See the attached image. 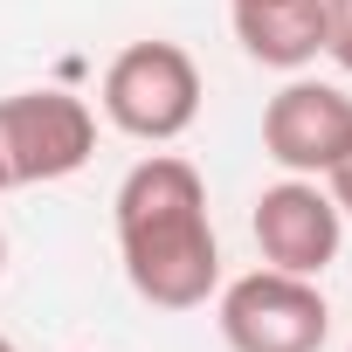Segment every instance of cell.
<instances>
[{
	"label": "cell",
	"instance_id": "obj_1",
	"mask_svg": "<svg viewBox=\"0 0 352 352\" xmlns=\"http://www.w3.org/2000/svg\"><path fill=\"white\" fill-rule=\"evenodd\" d=\"M118 256L152 311H201L221 290V242L208 214V180L180 152H152L118 180Z\"/></svg>",
	"mask_w": 352,
	"mask_h": 352
},
{
	"label": "cell",
	"instance_id": "obj_2",
	"mask_svg": "<svg viewBox=\"0 0 352 352\" xmlns=\"http://www.w3.org/2000/svg\"><path fill=\"white\" fill-rule=\"evenodd\" d=\"M97 104L124 138L173 145L201 118V69L180 42H131V49L111 56V69L97 83Z\"/></svg>",
	"mask_w": 352,
	"mask_h": 352
},
{
	"label": "cell",
	"instance_id": "obj_3",
	"mask_svg": "<svg viewBox=\"0 0 352 352\" xmlns=\"http://www.w3.org/2000/svg\"><path fill=\"white\" fill-rule=\"evenodd\" d=\"M221 338L228 352H318L331 338V304L318 276H290L263 263L221 290Z\"/></svg>",
	"mask_w": 352,
	"mask_h": 352
},
{
	"label": "cell",
	"instance_id": "obj_4",
	"mask_svg": "<svg viewBox=\"0 0 352 352\" xmlns=\"http://www.w3.org/2000/svg\"><path fill=\"white\" fill-rule=\"evenodd\" d=\"M0 152H8L14 187L69 180L97 152V111L69 90H14L0 97Z\"/></svg>",
	"mask_w": 352,
	"mask_h": 352
},
{
	"label": "cell",
	"instance_id": "obj_5",
	"mask_svg": "<svg viewBox=\"0 0 352 352\" xmlns=\"http://www.w3.org/2000/svg\"><path fill=\"white\" fill-rule=\"evenodd\" d=\"M256 249L270 270H290V276H324L338 263V242H345V214L338 201L324 194V180H304V173H290V180L263 187L256 194Z\"/></svg>",
	"mask_w": 352,
	"mask_h": 352
},
{
	"label": "cell",
	"instance_id": "obj_6",
	"mask_svg": "<svg viewBox=\"0 0 352 352\" xmlns=\"http://www.w3.org/2000/svg\"><path fill=\"white\" fill-rule=\"evenodd\" d=\"M345 145H352V97H345L338 83L290 76V83L263 104V152H270L283 173L324 180Z\"/></svg>",
	"mask_w": 352,
	"mask_h": 352
},
{
	"label": "cell",
	"instance_id": "obj_7",
	"mask_svg": "<svg viewBox=\"0 0 352 352\" xmlns=\"http://www.w3.org/2000/svg\"><path fill=\"white\" fill-rule=\"evenodd\" d=\"M235 14V42L249 63L263 69H311L331 42V0H228Z\"/></svg>",
	"mask_w": 352,
	"mask_h": 352
},
{
	"label": "cell",
	"instance_id": "obj_8",
	"mask_svg": "<svg viewBox=\"0 0 352 352\" xmlns=\"http://www.w3.org/2000/svg\"><path fill=\"white\" fill-rule=\"evenodd\" d=\"M324 56L352 76V8H331V42H324Z\"/></svg>",
	"mask_w": 352,
	"mask_h": 352
},
{
	"label": "cell",
	"instance_id": "obj_9",
	"mask_svg": "<svg viewBox=\"0 0 352 352\" xmlns=\"http://www.w3.org/2000/svg\"><path fill=\"white\" fill-rule=\"evenodd\" d=\"M324 194L338 201V214H352V145H345V152H338V166L324 173Z\"/></svg>",
	"mask_w": 352,
	"mask_h": 352
},
{
	"label": "cell",
	"instance_id": "obj_10",
	"mask_svg": "<svg viewBox=\"0 0 352 352\" xmlns=\"http://www.w3.org/2000/svg\"><path fill=\"white\" fill-rule=\"evenodd\" d=\"M8 187H14V180H8V152H0V194H8Z\"/></svg>",
	"mask_w": 352,
	"mask_h": 352
},
{
	"label": "cell",
	"instance_id": "obj_11",
	"mask_svg": "<svg viewBox=\"0 0 352 352\" xmlns=\"http://www.w3.org/2000/svg\"><path fill=\"white\" fill-rule=\"evenodd\" d=\"M0 352H21V345H14V338H8V331H0Z\"/></svg>",
	"mask_w": 352,
	"mask_h": 352
},
{
	"label": "cell",
	"instance_id": "obj_12",
	"mask_svg": "<svg viewBox=\"0 0 352 352\" xmlns=\"http://www.w3.org/2000/svg\"><path fill=\"white\" fill-rule=\"evenodd\" d=\"M0 270H8V235H0Z\"/></svg>",
	"mask_w": 352,
	"mask_h": 352
},
{
	"label": "cell",
	"instance_id": "obj_13",
	"mask_svg": "<svg viewBox=\"0 0 352 352\" xmlns=\"http://www.w3.org/2000/svg\"><path fill=\"white\" fill-rule=\"evenodd\" d=\"M331 8H352V0H331Z\"/></svg>",
	"mask_w": 352,
	"mask_h": 352
}]
</instances>
